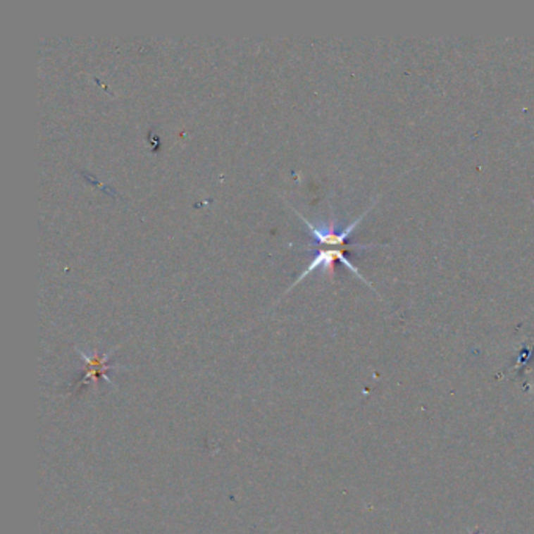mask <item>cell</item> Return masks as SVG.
Masks as SVG:
<instances>
[{
    "label": "cell",
    "mask_w": 534,
    "mask_h": 534,
    "mask_svg": "<svg viewBox=\"0 0 534 534\" xmlns=\"http://www.w3.org/2000/svg\"><path fill=\"white\" fill-rule=\"evenodd\" d=\"M345 251H347L345 248H323V249L317 251V254H315L312 257L311 262H309L307 268L303 273H301V275L297 278V280H294V282L292 284L290 289L287 290L284 294L289 293L292 289H294V287H297L301 282V280H304L307 276H311L312 273L317 271V270H320L323 273V275H334V263H335V260H339V262H342L343 265H345L348 270L353 271L357 278H359L361 280H364L365 284L371 287V284L368 282V280L361 275V271L357 270L356 266L347 259Z\"/></svg>",
    "instance_id": "obj_1"
}]
</instances>
